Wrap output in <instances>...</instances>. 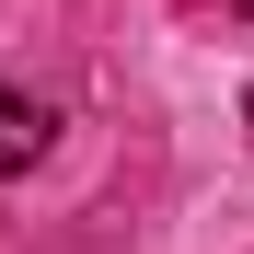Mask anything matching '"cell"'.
<instances>
[{
	"mask_svg": "<svg viewBox=\"0 0 254 254\" xmlns=\"http://www.w3.org/2000/svg\"><path fill=\"white\" fill-rule=\"evenodd\" d=\"M47 139H58V116L35 104V93H12V81H0V185L35 174V162H47Z\"/></svg>",
	"mask_w": 254,
	"mask_h": 254,
	"instance_id": "obj_1",
	"label": "cell"
},
{
	"mask_svg": "<svg viewBox=\"0 0 254 254\" xmlns=\"http://www.w3.org/2000/svg\"><path fill=\"white\" fill-rule=\"evenodd\" d=\"M243 23H254V0H243Z\"/></svg>",
	"mask_w": 254,
	"mask_h": 254,
	"instance_id": "obj_2",
	"label": "cell"
},
{
	"mask_svg": "<svg viewBox=\"0 0 254 254\" xmlns=\"http://www.w3.org/2000/svg\"><path fill=\"white\" fill-rule=\"evenodd\" d=\"M243 127H254V104H243Z\"/></svg>",
	"mask_w": 254,
	"mask_h": 254,
	"instance_id": "obj_3",
	"label": "cell"
}]
</instances>
